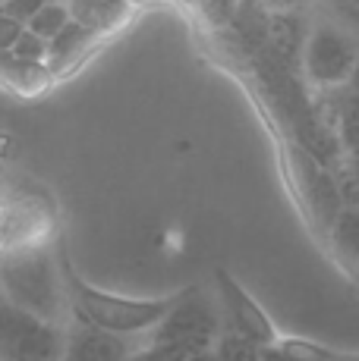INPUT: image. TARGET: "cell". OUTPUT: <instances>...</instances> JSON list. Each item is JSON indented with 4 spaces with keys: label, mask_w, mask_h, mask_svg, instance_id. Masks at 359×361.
<instances>
[{
    "label": "cell",
    "mask_w": 359,
    "mask_h": 361,
    "mask_svg": "<svg viewBox=\"0 0 359 361\" xmlns=\"http://www.w3.org/2000/svg\"><path fill=\"white\" fill-rule=\"evenodd\" d=\"M54 82L57 79L47 63L23 60L13 51H0V92L13 94V98H38V94H47Z\"/></svg>",
    "instance_id": "7c38bea8"
},
{
    "label": "cell",
    "mask_w": 359,
    "mask_h": 361,
    "mask_svg": "<svg viewBox=\"0 0 359 361\" xmlns=\"http://www.w3.org/2000/svg\"><path fill=\"white\" fill-rule=\"evenodd\" d=\"M309 25L300 13H274L265 23V54L284 69H300V54Z\"/></svg>",
    "instance_id": "8fae6325"
},
{
    "label": "cell",
    "mask_w": 359,
    "mask_h": 361,
    "mask_svg": "<svg viewBox=\"0 0 359 361\" xmlns=\"http://www.w3.org/2000/svg\"><path fill=\"white\" fill-rule=\"evenodd\" d=\"M331 123L337 129V138L343 145V154H359V94L347 92L334 101L331 110Z\"/></svg>",
    "instance_id": "9a60e30c"
},
{
    "label": "cell",
    "mask_w": 359,
    "mask_h": 361,
    "mask_svg": "<svg viewBox=\"0 0 359 361\" xmlns=\"http://www.w3.org/2000/svg\"><path fill=\"white\" fill-rule=\"evenodd\" d=\"M133 4H136V6H142V4H148V0H133Z\"/></svg>",
    "instance_id": "cb8c5ba5"
},
{
    "label": "cell",
    "mask_w": 359,
    "mask_h": 361,
    "mask_svg": "<svg viewBox=\"0 0 359 361\" xmlns=\"http://www.w3.org/2000/svg\"><path fill=\"white\" fill-rule=\"evenodd\" d=\"M23 29H25V25L19 23V19L0 13V51H10V47L16 44V38L23 35Z\"/></svg>",
    "instance_id": "44dd1931"
},
{
    "label": "cell",
    "mask_w": 359,
    "mask_h": 361,
    "mask_svg": "<svg viewBox=\"0 0 359 361\" xmlns=\"http://www.w3.org/2000/svg\"><path fill=\"white\" fill-rule=\"evenodd\" d=\"M331 361H350V358H347V355H341V352H337V355L331 358Z\"/></svg>",
    "instance_id": "603a6c76"
},
{
    "label": "cell",
    "mask_w": 359,
    "mask_h": 361,
    "mask_svg": "<svg viewBox=\"0 0 359 361\" xmlns=\"http://www.w3.org/2000/svg\"><path fill=\"white\" fill-rule=\"evenodd\" d=\"M328 235L341 264L359 280V207H341Z\"/></svg>",
    "instance_id": "5bb4252c"
},
{
    "label": "cell",
    "mask_w": 359,
    "mask_h": 361,
    "mask_svg": "<svg viewBox=\"0 0 359 361\" xmlns=\"http://www.w3.org/2000/svg\"><path fill=\"white\" fill-rule=\"evenodd\" d=\"M60 361H64V358H60Z\"/></svg>",
    "instance_id": "484cf974"
},
{
    "label": "cell",
    "mask_w": 359,
    "mask_h": 361,
    "mask_svg": "<svg viewBox=\"0 0 359 361\" xmlns=\"http://www.w3.org/2000/svg\"><path fill=\"white\" fill-rule=\"evenodd\" d=\"M45 4L47 0H0V13H6V16L19 19V23L25 25Z\"/></svg>",
    "instance_id": "ffe728a7"
},
{
    "label": "cell",
    "mask_w": 359,
    "mask_h": 361,
    "mask_svg": "<svg viewBox=\"0 0 359 361\" xmlns=\"http://www.w3.org/2000/svg\"><path fill=\"white\" fill-rule=\"evenodd\" d=\"M60 239V204L32 176H0V255L54 245Z\"/></svg>",
    "instance_id": "3957f363"
},
{
    "label": "cell",
    "mask_w": 359,
    "mask_h": 361,
    "mask_svg": "<svg viewBox=\"0 0 359 361\" xmlns=\"http://www.w3.org/2000/svg\"><path fill=\"white\" fill-rule=\"evenodd\" d=\"M359 63V44L343 25L312 23L300 54V69L312 88H347L350 75Z\"/></svg>",
    "instance_id": "5b68a950"
},
{
    "label": "cell",
    "mask_w": 359,
    "mask_h": 361,
    "mask_svg": "<svg viewBox=\"0 0 359 361\" xmlns=\"http://www.w3.org/2000/svg\"><path fill=\"white\" fill-rule=\"evenodd\" d=\"M347 358H350V361H359V355H347Z\"/></svg>",
    "instance_id": "d4e9b609"
},
{
    "label": "cell",
    "mask_w": 359,
    "mask_h": 361,
    "mask_svg": "<svg viewBox=\"0 0 359 361\" xmlns=\"http://www.w3.org/2000/svg\"><path fill=\"white\" fill-rule=\"evenodd\" d=\"M290 173L296 179L302 201L309 207V217L315 220L322 233L331 230V224L341 214V192H337V179L334 170L324 166L319 157H312L309 151H302L300 145H290Z\"/></svg>",
    "instance_id": "52a82bcc"
},
{
    "label": "cell",
    "mask_w": 359,
    "mask_h": 361,
    "mask_svg": "<svg viewBox=\"0 0 359 361\" xmlns=\"http://www.w3.org/2000/svg\"><path fill=\"white\" fill-rule=\"evenodd\" d=\"M211 352H215L218 361H255L259 358V345L249 343L246 336H240V333H233V330H227L224 336H218V343Z\"/></svg>",
    "instance_id": "ac0fdd59"
},
{
    "label": "cell",
    "mask_w": 359,
    "mask_h": 361,
    "mask_svg": "<svg viewBox=\"0 0 359 361\" xmlns=\"http://www.w3.org/2000/svg\"><path fill=\"white\" fill-rule=\"evenodd\" d=\"M101 44V35L86 29L82 23H70L64 25L57 35H54L51 41H47V69L54 73V79H64V75L76 73L82 63H86L88 57L95 54V47Z\"/></svg>",
    "instance_id": "30bf717a"
},
{
    "label": "cell",
    "mask_w": 359,
    "mask_h": 361,
    "mask_svg": "<svg viewBox=\"0 0 359 361\" xmlns=\"http://www.w3.org/2000/svg\"><path fill=\"white\" fill-rule=\"evenodd\" d=\"M57 261H60V276H64V286H66V298H70V321L92 324V327L120 333V336H145L167 314L170 305L177 302V295L126 298V295H114L92 286L76 270L64 239H57Z\"/></svg>",
    "instance_id": "6da1fadb"
},
{
    "label": "cell",
    "mask_w": 359,
    "mask_h": 361,
    "mask_svg": "<svg viewBox=\"0 0 359 361\" xmlns=\"http://www.w3.org/2000/svg\"><path fill=\"white\" fill-rule=\"evenodd\" d=\"M70 19H73V16H70V6H66V0H47V4L35 13V16L25 23V29L35 32L38 38L51 41L54 35H57L66 23H70Z\"/></svg>",
    "instance_id": "e0dca14e"
},
{
    "label": "cell",
    "mask_w": 359,
    "mask_h": 361,
    "mask_svg": "<svg viewBox=\"0 0 359 361\" xmlns=\"http://www.w3.org/2000/svg\"><path fill=\"white\" fill-rule=\"evenodd\" d=\"M271 345L287 361H331L337 355L334 349H328V345L315 343V339H306V336H278Z\"/></svg>",
    "instance_id": "2e32d148"
},
{
    "label": "cell",
    "mask_w": 359,
    "mask_h": 361,
    "mask_svg": "<svg viewBox=\"0 0 359 361\" xmlns=\"http://www.w3.org/2000/svg\"><path fill=\"white\" fill-rule=\"evenodd\" d=\"M215 283H218V295L224 302V311H227V321H230V330L246 336L249 343L255 345H271L274 339L281 336L278 327H274L271 314L261 308L255 298L243 289V283L230 274L227 267H218L215 270Z\"/></svg>",
    "instance_id": "ba28073f"
},
{
    "label": "cell",
    "mask_w": 359,
    "mask_h": 361,
    "mask_svg": "<svg viewBox=\"0 0 359 361\" xmlns=\"http://www.w3.org/2000/svg\"><path fill=\"white\" fill-rule=\"evenodd\" d=\"M347 88H350V92H353V94H359V63H356V69H353V75H350Z\"/></svg>",
    "instance_id": "7402d4cb"
},
{
    "label": "cell",
    "mask_w": 359,
    "mask_h": 361,
    "mask_svg": "<svg viewBox=\"0 0 359 361\" xmlns=\"http://www.w3.org/2000/svg\"><path fill=\"white\" fill-rule=\"evenodd\" d=\"M66 6H70V16L76 23L98 32L101 38L123 29L136 13L133 0H66Z\"/></svg>",
    "instance_id": "4fadbf2b"
},
{
    "label": "cell",
    "mask_w": 359,
    "mask_h": 361,
    "mask_svg": "<svg viewBox=\"0 0 359 361\" xmlns=\"http://www.w3.org/2000/svg\"><path fill=\"white\" fill-rule=\"evenodd\" d=\"M66 327L45 321L0 295V361H60Z\"/></svg>",
    "instance_id": "277c9868"
},
{
    "label": "cell",
    "mask_w": 359,
    "mask_h": 361,
    "mask_svg": "<svg viewBox=\"0 0 359 361\" xmlns=\"http://www.w3.org/2000/svg\"><path fill=\"white\" fill-rule=\"evenodd\" d=\"M10 51L16 54V57H23V60H35V63H45V60H47V41L38 38L35 32L23 29V35L16 38V44H13Z\"/></svg>",
    "instance_id": "d6986e66"
},
{
    "label": "cell",
    "mask_w": 359,
    "mask_h": 361,
    "mask_svg": "<svg viewBox=\"0 0 359 361\" xmlns=\"http://www.w3.org/2000/svg\"><path fill=\"white\" fill-rule=\"evenodd\" d=\"M129 336L107 333L101 327L82 321L66 324V352L64 361H129L136 345L126 343Z\"/></svg>",
    "instance_id": "9c48e42d"
},
{
    "label": "cell",
    "mask_w": 359,
    "mask_h": 361,
    "mask_svg": "<svg viewBox=\"0 0 359 361\" xmlns=\"http://www.w3.org/2000/svg\"><path fill=\"white\" fill-rule=\"evenodd\" d=\"M145 336L151 345H180V349L202 355V352L215 349L220 336V321L208 298L199 295V289L192 286L177 293V302L170 305V311Z\"/></svg>",
    "instance_id": "8992f818"
},
{
    "label": "cell",
    "mask_w": 359,
    "mask_h": 361,
    "mask_svg": "<svg viewBox=\"0 0 359 361\" xmlns=\"http://www.w3.org/2000/svg\"><path fill=\"white\" fill-rule=\"evenodd\" d=\"M0 295L54 324H70V298L60 276L57 242L0 255Z\"/></svg>",
    "instance_id": "7a4b0ae2"
}]
</instances>
